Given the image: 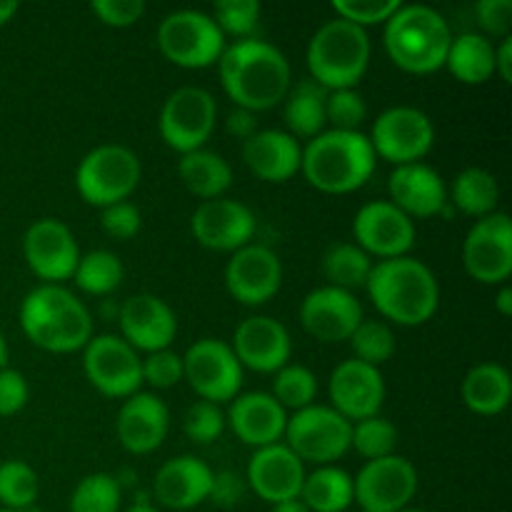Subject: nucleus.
Here are the masks:
<instances>
[{
  "instance_id": "1",
  "label": "nucleus",
  "mask_w": 512,
  "mask_h": 512,
  "mask_svg": "<svg viewBox=\"0 0 512 512\" xmlns=\"http://www.w3.org/2000/svg\"><path fill=\"white\" fill-rule=\"evenodd\" d=\"M218 73L235 108L250 113L283 103L293 85V73L283 50L260 38H243L225 45L218 60Z\"/></svg>"
},
{
  "instance_id": "2",
  "label": "nucleus",
  "mask_w": 512,
  "mask_h": 512,
  "mask_svg": "<svg viewBox=\"0 0 512 512\" xmlns=\"http://www.w3.org/2000/svg\"><path fill=\"white\" fill-rule=\"evenodd\" d=\"M375 310L395 325H425L440 305V285L433 270L410 255L378 260L365 283Z\"/></svg>"
},
{
  "instance_id": "3",
  "label": "nucleus",
  "mask_w": 512,
  "mask_h": 512,
  "mask_svg": "<svg viewBox=\"0 0 512 512\" xmlns=\"http://www.w3.org/2000/svg\"><path fill=\"white\" fill-rule=\"evenodd\" d=\"M20 328L25 338L48 353H75L93 338L88 305L63 285H38L20 303Z\"/></svg>"
},
{
  "instance_id": "4",
  "label": "nucleus",
  "mask_w": 512,
  "mask_h": 512,
  "mask_svg": "<svg viewBox=\"0 0 512 512\" xmlns=\"http://www.w3.org/2000/svg\"><path fill=\"white\" fill-rule=\"evenodd\" d=\"M373 145L360 130H323L303 148L300 173L320 193L345 195L375 173Z\"/></svg>"
},
{
  "instance_id": "5",
  "label": "nucleus",
  "mask_w": 512,
  "mask_h": 512,
  "mask_svg": "<svg viewBox=\"0 0 512 512\" xmlns=\"http://www.w3.org/2000/svg\"><path fill=\"white\" fill-rule=\"evenodd\" d=\"M450 43L453 30L448 20L430 5H400L385 20V53L405 73L428 75L445 68Z\"/></svg>"
},
{
  "instance_id": "6",
  "label": "nucleus",
  "mask_w": 512,
  "mask_h": 512,
  "mask_svg": "<svg viewBox=\"0 0 512 512\" xmlns=\"http://www.w3.org/2000/svg\"><path fill=\"white\" fill-rule=\"evenodd\" d=\"M308 70L325 90L355 88L370 65V38L363 28L333 18L320 25L308 43Z\"/></svg>"
},
{
  "instance_id": "7",
  "label": "nucleus",
  "mask_w": 512,
  "mask_h": 512,
  "mask_svg": "<svg viewBox=\"0 0 512 512\" xmlns=\"http://www.w3.org/2000/svg\"><path fill=\"white\" fill-rule=\"evenodd\" d=\"M140 183V160L130 148L105 143L83 155L75 168V188L80 198L95 208L123 203Z\"/></svg>"
},
{
  "instance_id": "8",
  "label": "nucleus",
  "mask_w": 512,
  "mask_h": 512,
  "mask_svg": "<svg viewBox=\"0 0 512 512\" xmlns=\"http://www.w3.org/2000/svg\"><path fill=\"white\" fill-rule=\"evenodd\" d=\"M158 48L178 68L200 70L218 63L225 35L203 10H175L160 23Z\"/></svg>"
},
{
  "instance_id": "9",
  "label": "nucleus",
  "mask_w": 512,
  "mask_h": 512,
  "mask_svg": "<svg viewBox=\"0 0 512 512\" xmlns=\"http://www.w3.org/2000/svg\"><path fill=\"white\" fill-rule=\"evenodd\" d=\"M350 433L353 423L335 413L330 405H310L298 410L285 425V445L298 455L303 463H313L318 468L333 465L350 450Z\"/></svg>"
},
{
  "instance_id": "10",
  "label": "nucleus",
  "mask_w": 512,
  "mask_h": 512,
  "mask_svg": "<svg viewBox=\"0 0 512 512\" xmlns=\"http://www.w3.org/2000/svg\"><path fill=\"white\" fill-rule=\"evenodd\" d=\"M218 123V105L205 88L185 85L173 90L160 108V138L175 153L185 155L205 148Z\"/></svg>"
},
{
  "instance_id": "11",
  "label": "nucleus",
  "mask_w": 512,
  "mask_h": 512,
  "mask_svg": "<svg viewBox=\"0 0 512 512\" xmlns=\"http://www.w3.org/2000/svg\"><path fill=\"white\" fill-rule=\"evenodd\" d=\"M375 158L398 165L420 163L433 150L435 128L428 113L413 105H393L373 120L368 135Z\"/></svg>"
},
{
  "instance_id": "12",
  "label": "nucleus",
  "mask_w": 512,
  "mask_h": 512,
  "mask_svg": "<svg viewBox=\"0 0 512 512\" xmlns=\"http://www.w3.org/2000/svg\"><path fill=\"white\" fill-rule=\"evenodd\" d=\"M183 380H188L200 400L228 403L243 388V365L230 343L218 338H200L185 350Z\"/></svg>"
},
{
  "instance_id": "13",
  "label": "nucleus",
  "mask_w": 512,
  "mask_h": 512,
  "mask_svg": "<svg viewBox=\"0 0 512 512\" xmlns=\"http://www.w3.org/2000/svg\"><path fill=\"white\" fill-rule=\"evenodd\" d=\"M463 268L483 285L508 283L512 273V220L508 213L475 220L463 243Z\"/></svg>"
},
{
  "instance_id": "14",
  "label": "nucleus",
  "mask_w": 512,
  "mask_h": 512,
  "mask_svg": "<svg viewBox=\"0 0 512 512\" xmlns=\"http://www.w3.org/2000/svg\"><path fill=\"white\" fill-rule=\"evenodd\" d=\"M418 493V470L400 455L368 460L353 478V500L365 512H398Z\"/></svg>"
},
{
  "instance_id": "15",
  "label": "nucleus",
  "mask_w": 512,
  "mask_h": 512,
  "mask_svg": "<svg viewBox=\"0 0 512 512\" xmlns=\"http://www.w3.org/2000/svg\"><path fill=\"white\" fill-rule=\"evenodd\" d=\"M140 360L120 335H95L83 348V373L105 398H130L143 385Z\"/></svg>"
},
{
  "instance_id": "16",
  "label": "nucleus",
  "mask_w": 512,
  "mask_h": 512,
  "mask_svg": "<svg viewBox=\"0 0 512 512\" xmlns=\"http://www.w3.org/2000/svg\"><path fill=\"white\" fill-rule=\"evenodd\" d=\"M23 258L33 275H38L43 283L60 285L73 278L80 250L73 230L63 220L40 218L25 230Z\"/></svg>"
},
{
  "instance_id": "17",
  "label": "nucleus",
  "mask_w": 512,
  "mask_h": 512,
  "mask_svg": "<svg viewBox=\"0 0 512 512\" xmlns=\"http://www.w3.org/2000/svg\"><path fill=\"white\" fill-rule=\"evenodd\" d=\"M353 238L360 250L370 258L390 260L403 258L413 250L418 230L415 223L395 208L390 200H373L365 203L353 218Z\"/></svg>"
},
{
  "instance_id": "18",
  "label": "nucleus",
  "mask_w": 512,
  "mask_h": 512,
  "mask_svg": "<svg viewBox=\"0 0 512 512\" xmlns=\"http://www.w3.org/2000/svg\"><path fill=\"white\" fill-rule=\"evenodd\" d=\"M223 280L238 303L258 308L278 295L283 285V263L268 245L250 243L230 255Z\"/></svg>"
},
{
  "instance_id": "19",
  "label": "nucleus",
  "mask_w": 512,
  "mask_h": 512,
  "mask_svg": "<svg viewBox=\"0 0 512 512\" xmlns=\"http://www.w3.org/2000/svg\"><path fill=\"white\" fill-rule=\"evenodd\" d=\"M330 408L348 423L380 415L385 400V380L380 368L350 358L335 365L328 380Z\"/></svg>"
},
{
  "instance_id": "20",
  "label": "nucleus",
  "mask_w": 512,
  "mask_h": 512,
  "mask_svg": "<svg viewBox=\"0 0 512 512\" xmlns=\"http://www.w3.org/2000/svg\"><path fill=\"white\" fill-rule=\"evenodd\" d=\"M363 320L360 300L348 290L333 288V285L310 290L300 303V325L320 343L350 340Z\"/></svg>"
},
{
  "instance_id": "21",
  "label": "nucleus",
  "mask_w": 512,
  "mask_h": 512,
  "mask_svg": "<svg viewBox=\"0 0 512 512\" xmlns=\"http://www.w3.org/2000/svg\"><path fill=\"white\" fill-rule=\"evenodd\" d=\"M190 230L203 248L215 250V253H235L253 240L255 215L240 200H205L195 208Z\"/></svg>"
},
{
  "instance_id": "22",
  "label": "nucleus",
  "mask_w": 512,
  "mask_h": 512,
  "mask_svg": "<svg viewBox=\"0 0 512 512\" xmlns=\"http://www.w3.org/2000/svg\"><path fill=\"white\" fill-rule=\"evenodd\" d=\"M120 338L133 350H168L178 335V318L163 298L150 293L130 295L118 310Z\"/></svg>"
},
{
  "instance_id": "23",
  "label": "nucleus",
  "mask_w": 512,
  "mask_h": 512,
  "mask_svg": "<svg viewBox=\"0 0 512 512\" xmlns=\"http://www.w3.org/2000/svg\"><path fill=\"white\" fill-rule=\"evenodd\" d=\"M230 348H233L243 370L278 373L283 365L290 363L293 340H290L288 328L280 320L270 318V315H250L235 328Z\"/></svg>"
},
{
  "instance_id": "24",
  "label": "nucleus",
  "mask_w": 512,
  "mask_h": 512,
  "mask_svg": "<svg viewBox=\"0 0 512 512\" xmlns=\"http://www.w3.org/2000/svg\"><path fill=\"white\" fill-rule=\"evenodd\" d=\"M390 203L413 218H435L448 210V185L443 175L425 163L393 168L388 178Z\"/></svg>"
},
{
  "instance_id": "25",
  "label": "nucleus",
  "mask_w": 512,
  "mask_h": 512,
  "mask_svg": "<svg viewBox=\"0 0 512 512\" xmlns=\"http://www.w3.org/2000/svg\"><path fill=\"white\" fill-rule=\"evenodd\" d=\"M303 480L305 463L285 443L255 450L248 465V485L260 500L270 505L300 498Z\"/></svg>"
},
{
  "instance_id": "26",
  "label": "nucleus",
  "mask_w": 512,
  "mask_h": 512,
  "mask_svg": "<svg viewBox=\"0 0 512 512\" xmlns=\"http://www.w3.org/2000/svg\"><path fill=\"white\" fill-rule=\"evenodd\" d=\"M235 438L250 448L260 450L283 440L288 413L270 393H240L230 400L228 420Z\"/></svg>"
},
{
  "instance_id": "27",
  "label": "nucleus",
  "mask_w": 512,
  "mask_h": 512,
  "mask_svg": "<svg viewBox=\"0 0 512 512\" xmlns=\"http://www.w3.org/2000/svg\"><path fill=\"white\" fill-rule=\"evenodd\" d=\"M170 428L168 405L153 393H135L125 398L115 420L120 445L133 455H148L163 445Z\"/></svg>"
},
{
  "instance_id": "28",
  "label": "nucleus",
  "mask_w": 512,
  "mask_h": 512,
  "mask_svg": "<svg viewBox=\"0 0 512 512\" xmlns=\"http://www.w3.org/2000/svg\"><path fill=\"white\" fill-rule=\"evenodd\" d=\"M213 485V470L193 455H178L158 470L153 495L163 508L190 510L205 503Z\"/></svg>"
},
{
  "instance_id": "29",
  "label": "nucleus",
  "mask_w": 512,
  "mask_h": 512,
  "mask_svg": "<svg viewBox=\"0 0 512 512\" xmlns=\"http://www.w3.org/2000/svg\"><path fill=\"white\" fill-rule=\"evenodd\" d=\"M243 160L258 180L285 183L300 173L303 148L285 130H258L243 143Z\"/></svg>"
},
{
  "instance_id": "30",
  "label": "nucleus",
  "mask_w": 512,
  "mask_h": 512,
  "mask_svg": "<svg viewBox=\"0 0 512 512\" xmlns=\"http://www.w3.org/2000/svg\"><path fill=\"white\" fill-rule=\"evenodd\" d=\"M460 398L470 413L485 415V418L500 415L512 398L510 373L498 363L473 365L460 385Z\"/></svg>"
},
{
  "instance_id": "31",
  "label": "nucleus",
  "mask_w": 512,
  "mask_h": 512,
  "mask_svg": "<svg viewBox=\"0 0 512 512\" xmlns=\"http://www.w3.org/2000/svg\"><path fill=\"white\" fill-rule=\"evenodd\" d=\"M178 175L188 193L203 198V203L223 198L225 190L233 185V168L228 165V160L205 148L180 155Z\"/></svg>"
},
{
  "instance_id": "32",
  "label": "nucleus",
  "mask_w": 512,
  "mask_h": 512,
  "mask_svg": "<svg viewBox=\"0 0 512 512\" xmlns=\"http://www.w3.org/2000/svg\"><path fill=\"white\" fill-rule=\"evenodd\" d=\"M325 100H328V90L318 85L315 80H300V83L290 85L288 95H285V110L283 118L293 138H308L313 140L320 135L328 125L325 120Z\"/></svg>"
},
{
  "instance_id": "33",
  "label": "nucleus",
  "mask_w": 512,
  "mask_h": 512,
  "mask_svg": "<svg viewBox=\"0 0 512 512\" xmlns=\"http://www.w3.org/2000/svg\"><path fill=\"white\" fill-rule=\"evenodd\" d=\"M445 68L465 85H483L495 75V45L483 33L455 35Z\"/></svg>"
},
{
  "instance_id": "34",
  "label": "nucleus",
  "mask_w": 512,
  "mask_h": 512,
  "mask_svg": "<svg viewBox=\"0 0 512 512\" xmlns=\"http://www.w3.org/2000/svg\"><path fill=\"white\" fill-rule=\"evenodd\" d=\"M300 500L310 512H345L353 500V478L343 468L323 465L305 473Z\"/></svg>"
},
{
  "instance_id": "35",
  "label": "nucleus",
  "mask_w": 512,
  "mask_h": 512,
  "mask_svg": "<svg viewBox=\"0 0 512 512\" xmlns=\"http://www.w3.org/2000/svg\"><path fill=\"white\" fill-rule=\"evenodd\" d=\"M455 208L470 218H485L495 213L500 200V185L490 170L485 168H465L453 180V193H448Z\"/></svg>"
},
{
  "instance_id": "36",
  "label": "nucleus",
  "mask_w": 512,
  "mask_h": 512,
  "mask_svg": "<svg viewBox=\"0 0 512 512\" xmlns=\"http://www.w3.org/2000/svg\"><path fill=\"white\" fill-rule=\"evenodd\" d=\"M370 270H373V260L355 243H335L323 255V273L328 285L348 290V293L365 288Z\"/></svg>"
},
{
  "instance_id": "37",
  "label": "nucleus",
  "mask_w": 512,
  "mask_h": 512,
  "mask_svg": "<svg viewBox=\"0 0 512 512\" xmlns=\"http://www.w3.org/2000/svg\"><path fill=\"white\" fill-rule=\"evenodd\" d=\"M125 278V268L120 258L110 250H90L80 255L78 268H75L73 280L83 293L88 295H110L120 288Z\"/></svg>"
},
{
  "instance_id": "38",
  "label": "nucleus",
  "mask_w": 512,
  "mask_h": 512,
  "mask_svg": "<svg viewBox=\"0 0 512 512\" xmlns=\"http://www.w3.org/2000/svg\"><path fill=\"white\" fill-rule=\"evenodd\" d=\"M273 395L278 400L280 408L288 413H298V410L310 408L315 405V395H318V378H315L313 370H308L305 365L288 363L275 373L273 378Z\"/></svg>"
},
{
  "instance_id": "39",
  "label": "nucleus",
  "mask_w": 512,
  "mask_h": 512,
  "mask_svg": "<svg viewBox=\"0 0 512 512\" xmlns=\"http://www.w3.org/2000/svg\"><path fill=\"white\" fill-rule=\"evenodd\" d=\"M38 500V473L25 460L0 463V505L3 510L25 512Z\"/></svg>"
},
{
  "instance_id": "40",
  "label": "nucleus",
  "mask_w": 512,
  "mask_h": 512,
  "mask_svg": "<svg viewBox=\"0 0 512 512\" xmlns=\"http://www.w3.org/2000/svg\"><path fill=\"white\" fill-rule=\"evenodd\" d=\"M123 488L108 473L85 475L70 495V512H118Z\"/></svg>"
},
{
  "instance_id": "41",
  "label": "nucleus",
  "mask_w": 512,
  "mask_h": 512,
  "mask_svg": "<svg viewBox=\"0 0 512 512\" xmlns=\"http://www.w3.org/2000/svg\"><path fill=\"white\" fill-rule=\"evenodd\" d=\"M350 345H353L355 360L380 368V365L393 358L395 333L383 320H363L355 328V333L350 335Z\"/></svg>"
},
{
  "instance_id": "42",
  "label": "nucleus",
  "mask_w": 512,
  "mask_h": 512,
  "mask_svg": "<svg viewBox=\"0 0 512 512\" xmlns=\"http://www.w3.org/2000/svg\"><path fill=\"white\" fill-rule=\"evenodd\" d=\"M395 445H398V430L390 420L380 418H365L353 423V433H350V448L355 453L363 455L365 460H380L393 455Z\"/></svg>"
},
{
  "instance_id": "43",
  "label": "nucleus",
  "mask_w": 512,
  "mask_h": 512,
  "mask_svg": "<svg viewBox=\"0 0 512 512\" xmlns=\"http://www.w3.org/2000/svg\"><path fill=\"white\" fill-rule=\"evenodd\" d=\"M215 25L223 35H235V38H250L260 20L258 0H218L213 5Z\"/></svg>"
},
{
  "instance_id": "44",
  "label": "nucleus",
  "mask_w": 512,
  "mask_h": 512,
  "mask_svg": "<svg viewBox=\"0 0 512 512\" xmlns=\"http://www.w3.org/2000/svg\"><path fill=\"white\" fill-rule=\"evenodd\" d=\"M365 118H368V105L358 90H328L325 120L330 123V130H358Z\"/></svg>"
},
{
  "instance_id": "45",
  "label": "nucleus",
  "mask_w": 512,
  "mask_h": 512,
  "mask_svg": "<svg viewBox=\"0 0 512 512\" xmlns=\"http://www.w3.org/2000/svg\"><path fill=\"white\" fill-rule=\"evenodd\" d=\"M183 430L193 443L208 445L223 435L225 430V415L220 405L208 403V400H198L185 410Z\"/></svg>"
},
{
  "instance_id": "46",
  "label": "nucleus",
  "mask_w": 512,
  "mask_h": 512,
  "mask_svg": "<svg viewBox=\"0 0 512 512\" xmlns=\"http://www.w3.org/2000/svg\"><path fill=\"white\" fill-rule=\"evenodd\" d=\"M400 0H333L335 18L348 20V23L358 25V28H368V25H385V20L400 8Z\"/></svg>"
},
{
  "instance_id": "47",
  "label": "nucleus",
  "mask_w": 512,
  "mask_h": 512,
  "mask_svg": "<svg viewBox=\"0 0 512 512\" xmlns=\"http://www.w3.org/2000/svg\"><path fill=\"white\" fill-rule=\"evenodd\" d=\"M140 373H143V383L153 388H173L183 380V355L173 353L170 348L148 353V358L140 360Z\"/></svg>"
},
{
  "instance_id": "48",
  "label": "nucleus",
  "mask_w": 512,
  "mask_h": 512,
  "mask_svg": "<svg viewBox=\"0 0 512 512\" xmlns=\"http://www.w3.org/2000/svg\"><path fill=\"white\" fill-rule=\"evenodd\" d=\"M100 225H103L105 235L115 240H130L140 233V225H143V215H140L138 205L128 203H115L103 208L100 213Z\"/></svg>"
},
{
  "instance_id": "49",
  "label": "nucleus",
  "mask_w": 512,
  "mask_h": 512,
  "mask_svg": "<svg viewBox=\"0 0 512 512\" xmlns=\"http://www.w3.org/2000/svg\"><path fill=\"white\" fill-rule=\"evenodd\" d=\"M90 10L95 18L110 28H128L135 25L145 13L143 0H93Z\"/></svg>"
},
{
  "instance_id": "50",
  "label": "nucleus",
  "mask_w": 512,
  "mask_h": 512,
  "mask_svg": "<svg viewBox=\"0 0 512 512\" xmlns=\"http://www.w3.org/2000/svg\"><path fill=\"white\" fill-rule=\"evenodd\" d=\"M475 18L478 25L485 30V38L495 35V38H510L512 30V0H480L475 5Z\"/></svg>"
},
{
  "instance_id": "51",
  "label": "nucleus",
  "mask_w": 512,
  "mask_h": 512,
  "mask_svg": "<svg viewBox=\"0 0 512 512\" xmlns=\"http://www.w3.org/2000/svg\"><path fill=\"white\" fill-rule=\"evenodd\" d=\"M30 388L28 380L20 370L3 368L0 370V418L18 415L28 405Z\"/></svg>"
},
{
  "instance_id": "52",
  "label": "nucleus",
  "mask_w": 512,
  "mask_h": 512,
  "mask_svg": "<svg viewBox=\"0 0 512 512\" xmlns=\"http://www.w3.org/2000/svg\"><path fill=\"white\" fill-rule=\"evenodd\" d=\"M245 483L240 475L223 470V473H213V485H210L208 500H213L220 508H233L243 500Z\"/></svg>"
},
{
  "instance_id": "53",
  "label": "nucleus",
  "mask_w": 512,
  "mask_h": 512,
  "mask_svg": "<svg viewBox=\"0 0 512 512\" xmlns=\"http://www.w3.org/2000/svg\"><path fill=\"white\" fill-rule=\"evenodd\" d=\"M225 130L230 135H235V138L248 140L250 135L258 133V120H255V113H250V110L235 108L230 110L228 120H225Z\"/></svg>"
},
{
  "instance_id": "54",
  "label": "nucleus",
  "mask_w": 512,
  "mask_h": 512,
  "mask_svg": "<svg viewBox=\"0 0 512 512\" xmlns=\"http://www.w3.org/2000/svg\"><path fill=\"white\" fill-rule=\"evenodd\" d=\"M495 73L503 78V83L512 80V38H503L495 48Z\"/></svg>"
},
{
  "instance_id": "55",
  "label": "nucleus",
  "mask_w": 512,
  "mask_h": 512,
  "mask_svg": "<svg viewBox=\"0 0 512 512\" xmlns=\"http://www.w3.org/2000/svg\"><path fill=\"white\" fill-rule=\"evenodd\" d=\"M493 303H495V310H498L503 318H510V315H512V288L508 283L500 285L498 293H495Z\"/></svg>"
},
{
  "instance_id": "56",
  "label": "nucleus",
  "mask_w": 512,
  "mask_h": 512,
  "mask_svg": "<svg viewBox=\"0 0 512 512\" xmlns=\"http://www.w3.org/2000/svg\"><path fill=\"white\" fill-rule=\"evenodd\" d=\"M270 512H310V510L305 508L303 500L293 498V500H283V503H275Z\"/></svg>"
},
{
  "instance_id": "57",
  "label": "nucleus",
  "mask_w": 512,
  "mask_h": 512,
  "mask_svg": "<svg viewBox=\"0 0 512 512\" xmlns=\"http://www.w3.org/2000/svg\"><path fill=\"white\" fill-rule=\"evenodd\" d=\"M15 13H18V3H13V0H0V25H8L15 18Z\"/></svg>"
},
{
  "instance_id": "58",
  "label": "nucleus",
  "mask_w": 512,
  "mask_h": 512,
  "mask_svg": "<svg viewBox=\"0 0 512 512\" xmlns=\"http://www.w3.org/2000/svg\"><path fill=\"white\" fill-rule=\"evenodd\" d=\"M125 512H160V510L153 508V505H150L148 500H138V503L130 505V508L125 510Z\"/></svg>"
},
{
  "instance_id": "59",
  "label": "nucleus",
  "mask_w": 512,
  "mask_h": 512,
  "mask_svg": "<svg viewBox=\"0 0 512 512\" xmlns=\"http://www.w3.org/2000/svg\"><path fill=\"white\" fill-rule=\"evenodd\" d=\"M8 368V343H5V335L0 333V370Z\"/></svg>"
},
{
  "instance_id": "60",
  "label": "nucleus",
  "mask_w": 512,
  "mask_h": 512,
  "mask_svg": "<svg viewBox=\"0 0 512 512\" xmlns=\"http://www.w3.org/2000/svg\"><path fill=\"white\" fill-rule=\"evenodd\" d=\"M398 512H428V510H423V508H413V505H408V508H403V510H398Z\"/></svg>"
},
{
  "instance_id": "61",
  "label": "nucleus",
  "mask_w": 512,
  "mask_h": 512,
  "mask_svg": "<svg viewBox=\"0 0 512 512\" xmlns=\"http://www.w3.org/2000/svg\"><path fill=\"white\" fill-rule=\"evenodd\" d=\"M0 512H15V510H3V508H0ZM25 512H30V510H25Z\"/></svg>"
},
{
  "instance_id": "62",
  "label": "nucleus",
  "mask_w": 512,
  "mask_h": 512,
  "mask_svg": "<svg viewBox=\"0 0 512 512\" xmlns=\"http://www.w3.org/2000/svg\"><path fill=\"white\" fill-rule=\"evenodd\" d=\"M358 512H365V510H358Z\"/></svg>"
}]
</instances>
